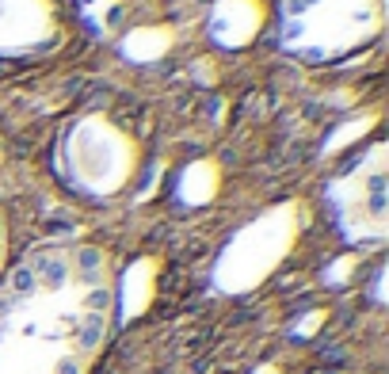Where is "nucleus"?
I'll return each instance as SVG.
<instances>
[{
    "mask_svg": "<svg viewBox=\"0 0 389 374\" xmlns=\"http://www.w3.org/2000/svg\"><path fill=\"white\" fill-rule=\"evenodd\" d=\"M115 325L118 263L96 241H42L0 271V374H92Z\"/></svg>",
    "mask_w": 389,
    "mask_h": 374,
    "instance_id": "f257e3e1",
    "label": "nucleus"
},
{
    "mask_svg": "<svg viewBox=\"0 0 389 374\" xmlns=\"http://www.w3.org/2000/svg\"><path fill=\"white\" fill-rule=\"evenodd\" d=\"M382 0H283L279 42L294 58L336 61L382 35Z\"/></svg>",
    "mask_w": 389,
    "mask_h": 374,
    "instance_id": "f03ea898",
    "label": "nucleus"
},
{
    "mask_svg": "<svg viewBox=\"0 0 389 374\" xmlns=\"http://www.w3.org/2000/svg\"><path fill=\"white\" fill-rule=\"evenodd\" d=\"M336 214L343 229L359 241L385 237V146L374 141L336 180Z\"/></svg>",
    "mask_w": 389,
    "mask_h": 374,
    "instance_id": "7ed1b4c3",
    "label": "nucleus"
},
{
    "mask_svg": "<svg viewBox=\"0 0 389 374\" xmlns=\"http://www.w3.org/2000/svg\"><path fill=\"white\" fill-rule=\"evenodd\" d=\"M58 39L54 0H0V58L39 54Z\"/></svg>",
    "mask_w": 389,
    "mask_h": 374,
    "instance_id": "20e7f679",
    "label": "nucleus"
},
{
    "mask_svg": "<svg viewBox=\"0 0 389 374\" xmlns=\"http://www.w3.org/2000/svg\"><path fill=\"white\" fill-rule=\"evenodd\" d=\"M8 260H12V229H8V214L0 206V271L8 268Z\"/></svg>",
    "mask_w": 389,
    "mask_h": 374,
    "instance_id": "39448f33",
    "label": "nucleus"
}]
</instances>
